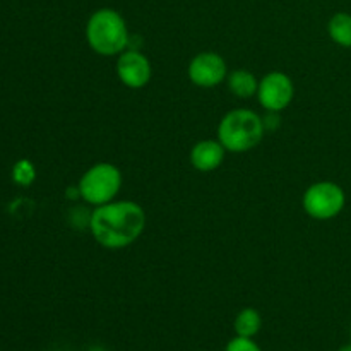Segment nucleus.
Here are the masks:
<instances>
[{"instance_id":"nucleus-1","label":"nucleus","mask_w":351,"mask_h":351,"mask_svg":"<svg viewBox=\"0 0 351 351\" xmlns=\"http://www.w3.org/2000/svg\"><path fill=\"white\" fill-rule=\"evenodd\" d=\"M146 211L134 201H112L95 208L89 216V232L96 243L108 250H120L137 242L146 228Z\"/></svg>"},{"instance_id":"nucleus-2","label":"nucleus","mask_w":351,"mask_h":351,"mask_svg":"<svg viewBox=\"0 0 351 351\" xmlns=\"http://www.w3.org/2000/svg\"><path fill=\"white\" fill-rule=\"evenodd\" d=\"M86 41L101 57H119L129 48V27L122 14L110 7L95 10L86 23Z\"/></svg>"},{"instance_id":"nucleus-3","label":"nucleus","mask_w":351,"mask_h":351,"mask_svg":"<svg viewBox=\"0 0 351 351\" xmlns=\"http://www.w3.org/2000/svg\"><path fill=\"white\" fill-rule=\"evenodd\" d=\"M266 134L264 119L249 108H235L226 113L218 125L216 139L223 144L226 153H247L257 147Z\"/></svg>"},{"instance_id":"nucleus-4","label":"nucleus","mask_w":351,"mask_h":351,"mask_svg":"<svg viewBox=\"0 0 351 351\" xmlns=\"http://www.w3.org/2000/svg\"><path fill=\"white\" fill-rule=\"evenodd\" d=\"M122 184L123 177L120 168L108 161H101L82 173V177L79 178L77 192L82 201L91 204L93 208H98L115 201Z\"/></svg>"},{"instance_id":"nucleus-5","label":"nucleus","mask_w":351,"mask_h":351,"mask_svg":"<svg viewBox=\"0 0 351 351\" xmlns=\"http://www.w3.org/2000/svg\"><path fill=\"white\" fill-rule=\"evenodd\" d=\"M302 206L312 219L329 221L341 215L346 206V194L341 185L336 182H315L305 189Z\"/></svg>"},{"instance_id":"nucleus-6","label":"nucleus","mask_w":351,"mask_h":351,"mask_svg":"<svg viewBox=\"0 0 351 351\" xmlns=\"http://www.w3.org/2000/svg\"><path fill=\"white\" fill-rule=\"evenodd\" d=\"M256 96L266 112L280 113L293 101L295 84L288 74L273 71L261 79Z\"/></svg>"},{"instance_id":"nucleus-7","label":"nucleus","mask_w":351,"mask_h":351,"mask_svg":"<svg viewBox=\"0 0 351 351\" xmlns=\"http://www.w3.org/2000/svg\"><path fill=\"white\" fill-rule=\"evenodd\" d=\"M187 75L197 88H216L228 77V65L216 51H201L189 62Z\"/></svg>"},{"instance_id":"nucleus-8","label":"nucleus","mask_w":351,"mask_h":351,"mask_svg":"<svg viewBox=\"0 0 351 351\" xmlns=\"http://www.w3.org/2000/svg\"><path fill=\"white\" fill-rule=\"evenodd\" d=\"M115 71L119 81L129 89H143L153 77V65L149 58L134 48H127L117 57Z\"/></svg>"},{"instance_id":"nucleus-9","label":"nucleus","mask_w":351,"mask_h":351,"mask_svg":"<svg viewBox=\"0 0 351 351\" xmlns=\"http://www.w3.org/2000/svg\"><path fill=\"white\" fill-rule=\"evenodd\" d=\"M226 156V149L218 139H204L191 149V165L201 173L218 170Z\"/></svg>"},{"instance_id":"nucleus-10","label":"nucleus","mask_w":351,"mask_h":351,"mask_svg":"<svg viewBox=\"0 0 351 351\" xmlns=\"http://www.w3.org/2000/svg\"><path fill=\"white\" fill-rule=\"evenodd\" d=\"M226 84H228V89L233 96L240 99H249L257 95L259 79L256 77L254 72L247 71V69H235V71L228 72Z\"/></svg>"},{"instance_id":"nucleus-11","label":"nucleus","mask_w":351,"mask_h":351,"mask_svg":"<svg viewBox=\"0 0 351 351\" xmlns=\"http://www.w3.org/2000/svg\"><path fill=\"white\" fill-rule=\"evenodd\" d=\"M328 34L336 45L343 48H351V14L336 12L328 23Z\"/></svg>"},{"instance_id":"nucleus-12","label":"nucleus","mask_w":351,"mask_h":351,"mask_svg":"<svg viewBox=\"0 0 351 351\" xmlns=\"http://www.w3.org/2000/svg\"><path fill=\"white\" fill-rule=\"evenodd\" d=\"M233 328H235L237 336L254 338L261 331V328H263V317H261L259 311L252 307H245L237 314Z\"/></svg>"},{"instance_id":"nucleus-13","label":"nucleus","mask_w":351,"mask_h":351,"mask_svg":"<svg viewBox=\"0 0 351 351\" xmlns=\"http://www.w3.org/2000/svg\"><path fill=\"white\" fill-rule=\"evenodd\" d=\"M12 180L19 187H29L36 180V168H34V165L29 160H26V158L16 161L12 167Z\"/></svg>"},{"instance_id":"nucleus-14","label":"nucleus","mask_w":351,"mask_h":351,"mask_svg":"<svg viewBox=\"0 0 351 351\" xmlns=\"http://www.w3.org/2000/svg\"><path fill=\"white\" fill-rule=\"evenodd\" d=\"M225 351H263V350H261V346L257 345L252 338L237 336V338L230 339Z\"/></svg>"},{"instance_id":"nucleus-15","label":"nucleus","mask_w":351,"mask_h":351,"mask_svg":"<svg viewBox=\"0 0 351 351\" xmlns=\"http://www.w3.org/2000/svg\"><path fill=\"white\" fill-rule=\"evenodd\" d=\"M339 351H351V343H348V345H345V346H341Z\"/></svg>"}]
</instances>
